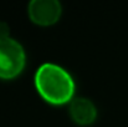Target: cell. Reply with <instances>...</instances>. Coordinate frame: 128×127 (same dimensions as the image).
I'll use <instances>...</instances> for the list:
<instances>
[{
  "label": "cell",
  "instance_id": "6da1fadb",
  "mask_svg": "<svg viewBox=\"0 0 128 127\" xmlns=\"http://www.w3.org/2000/svg\"><path fill=\"white\" fill-rule=\"evenodd\" d=\"M35 86L39 93L52 105H64L75 97L76 81L64 66L46 61L35 72Z\"/></svg>",
  "mask_w": 128,
  "mask_h": 127
},
{
  "label": "cell",
  "instance_id": "3957f363",
  "mask_svg": "<svg viewBox=\"0 0 128 127\" xmlns=\"http://www.w3.org/2000/svg\"><path fill=\"white\" fill-rule=\"evenodd\" d=\"M30 19L39 25H51L62 14V4L58 0H31L28 5Z\"/></svg>",
  "mask_w": 128,
  "mask_h": 127
},
{
  "label": "cell",
  "instance_id": "277c9868",
  "mask_svg": "<svg viewBox=\"0 0 128 127\" xmlns=\"http://www.w3.org/2000/svg\"><path fill=\"white\" fill-rule=\"evenodd\" d=\"M70 115L78 125H91L97 118V107L94 102L85 96H76L70 101Z\"/></svg>",
  "mask_w": 128,
  "mask_h": 127
},
{
  "label": "cell",
  "instance_id": "5b68a950",
  "mask_svg": "<svg viewBox=\"0 0 128 127\" xmlns=\"http://www.w3.org/2000/svg\"><path fill=\"white\" fill-rule=\"evenodd\" d=\"M10 38V26L6 21L0 20V39Z\"/></svg>",
  "mask_w": 128,
  "mask_h": 127
},
{
  "label": "cell",
  "instance_id": "7a4b0ae2",
  "mask_svg": "<svg viewBox=\"0 0 128 127\" xmlns=\"http://www.w3.org/2000/svg\"><path fill=\"white\" fill-rule=\"evenodd\" d=\"M26 65V51L14 38L0 39V79L10 80L20 75Z\"/></svg>",
  "mask_w": 128,
  "mask_h": 127
}]
</instances>
